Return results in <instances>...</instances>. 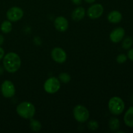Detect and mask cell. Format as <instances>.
<instances>
[{
    "mask_svg": "<svg viewBox=\"0 0 133 133\" xmlns=\"http://www.w3.org/2000/svg\"><path fill=\"white\" fill-rule=\"evenodd\" d=\"M4 56H5V51H4L3 48L0 46V61L3 58Z\"/></svg>",
    "mask_w": 133,
    "mask_h": 133,
    "instance_id": "cell-23",
    "label": "cell"
},
{
    "mask_svg": "<svg viewBox=\"0 0 133 133\" xmlns=\"http://www.w3.org/2000/svg\"><path fill=\"white\" fill-rule=\"evenodd\" d=\"M4 41H5V38L2 35H0V46L3 44Z\"/></svg>",
    "mask_w": 133,
    "mask_h": 133,
    "instance_id": "cell-25",
    "label": "cell"
},
{
    "mask_svg": "<svg viewBox=\"0 0 133 133\" xmlns=\"http://www.w3.org/2000/svg\"><path fill=\"white\" fill-rule=\"evenodd\" d=\"M104 12V8L101 4H92L87 10V15L90 19H97L102 16Z\"/></svg>",
    "mask_w": 133,
    "mask_h": 133,
    "instance_id": "cell-8",
    "label": "cell"
},
{
    "mask_svg": "<svg viewBox=\"0 0 133 133\" xmlns=\"http://www.w3.org/2000/svg\"><path fill=\"white\" fill-rule=\"evenodd\" d=\"M108 107L110 112L114 115H119L125 109V103L121 97L114 96L110 99Z\"/></svg>",
    "mask_w": 133,
    "mask_h": 133,
    "instance_id": "cell-3",
    "label": "cell"
},
{
    "mask_svg": "<svg viewBox=\"0 0 133 133\" xmlns=\"http://www.w3.org/2000/svg\"><path fill=\"white\" fill-rule=\"evenodd\" d=\"M61 88V81L55 77L47 79L44 84V89L47 93L53 94L58 92Z\"/></svg>",
    "mask_w": 133,
    "mask_h": 133,
    "instance_id": "cell-5",
    "label": "cell"
},
{
    "mask_svg": "<svg viewBox=\"0 0 133 133\" xmlns=\"http://www.w3.org/2000/svg\"><path fill=\"white\" fill-rule=\"evenodd\" d=\"M71 2L76 5H79L82 2V0H71Z\"/></svg>",
    "mask_w": 133,
    "mask_h": 133,
    "instance_id": "cell-24",
    "label": "cell"
},
{
    "mask_svg": "<svg viewBox=\"0 0 133 133\" xmlns=\"http://www.w3.org/2000/svg\"><path fill=\"white\" fill-rule=\"evenodd\" d=\"M86 10L82 6H78L76 9L74 10L71 14V18L74 21L79 22L83 19L84 17L85 16Z\"/></svg>",
    "mask_w": 133,
    "mask_h": 133,
    "instance_id": "cell-12",
    "label": "cell"
},
{
    "mask_svg": "<svg viewBox=\"0 0 133 133\" xmlns=\"http://www.w3.org/2000/svg\"><path fill=\"white\" fill-rule=\"evenodd\" d=\"M84 1H85V2L88 3L92 4V3H94L96 0H84Z\"/></svg>",
    "mask_w": 133,
    "mask_h": 133,
    "instance_id": "cell-26",
    "label": "cell"
},
{
    "mask_svg": "<svg viewBox=\"0 0 133 133\" xmlns=\"http://www.w3.org/2000/svg\"><path fill=\"white\" fill-rule=\"evenodd\" d=\"M125 123L129 127H133V107H131L125 112L123 118Z\"/></svg>",
    "mask_w": 133,
    "mask_h": 133,
    "instance_id": "cell-14",
    "label": "cell"
},
{
    "mask_svg": "<svg viewBox=\"0 0 133 133\" xmlns=\"http://www.w3.org/2000/svg\"><path fill=\"white\" fill-rule=\"evenodd\" d=\"M74 118L80 123H84L90 117V112L87 107L81 105H78L74 107L73 110Z\"/></svg>",
    "mask_w": 133,
    "mask_h": 133,
    "instance_id": "cell-4",
    "label": "cell"
},
{
    "mask_svg": "<svg viewBox=\"0 0 133 133\" xmlns=\"http://www.w3.org/2000/svg\"><path fill=\"white\" fill-rule=\"evenodd\" d=\"M12 29V25L11 22L9 20L4 21L1 25V32L5 34L9 33L11 32Z\"/></svg>",
    "mask_w": 133,
    "mask_h": 133,
    "instance_id": "cell-15",
    "label": "cell"
},
{
    "mask_svg": "<svg viewBox=\"0 0 133 133\" xmlns=\"http://www.w3.org/2000/svg\"><path fill=\"white\" fill-rule=\"evenodd\" d=\"M58 79H59L61 83L66 84V83H68L71 81V76L68 73H61L58 75Z\"/></svg>",
    "mask_w": 133,
    "mask_h": 133,
    "instance_id": "cell-18",
    "label": "cell"
},
{
    "mask_svg": "<svg viewBox=\"0 0 133 133\" xmlns=\"http://www.w3.org/2000/svg\"><path fill=\"white\" fill-rule=\"evenodd\" d=\"M127 57L131 61H133V48L129 51L128 53H127Z\"/></svg>",
    "mask_w": 133,
    "mask_h": 133,
    "instance_id": "cell-22",
    "label": "cell"
},
{
    "mask_svg": "<svg viewBox=\"0 0 133 133\" xmlns=\"http://www.w3.org/2000/svg\"><path fill=\"white\" fill-rule=\"evenodd\" d=\"M54 26L57 31L64 32L68 29L69 22L64 16H58L54 20Z\"/></svg>",
    "mask_w": 133,
    "mask_h": 133,
    "instance_id": "cell-10",
    "label": "cell"
},
{
    "mask_svg": "<svg viewBox=\"0 0 133 133\" xmlns=\"http://www.w3.org/2000/svg\"><path fill=\"white\" fill-rule=\"evenodd\" d=\"M51 57L55 62L62 64L67 59V54L66 51L61 48H55L51 51Z\"/></svg>",
    "mask_w": 133,
    "mask_h": 133,
    "instance_id": "cell-9",
    "label": "cell"
},
{
    "mask_svg": "<svg viewBox=\"0 0 133 133\" xmlns=\"http://www.w3.org/2000/svg\"><path fill=\"white\" fill-rule=\"evenodd\" d=\"M127 57L125 54H119L117 56L116 61L119 64H123L127 61Z\"/></svg>",
    "mask_w": 133,
    "mask_h": 133,
    "instance_id": "cell-21",
    "label": "cell"
},
{
    "mask_svg": "<svg viewBox=\"0 0 133 133\" xmlns=\"http://www.w3.org/2000/svg\"><path fill=\"white\" fill-rule=\"evenodd\" d=\"M1 92L3 96L5 98H11L16 94V88L14 84L9 80H5L3 82L1 86Z\"/></svg>",
    "mask_w": 133,
    "mask_h": 133,
    "instance_id": "cell-6",
    "label": "cell"
},
{
    "mask_svg": "<svg viewBox=\"0 0 133 133\" xmlns=\"http://www.w3.org/2000/svg\"><path fill=\"white\" fill-rule=\"evenodd\" d=\"M22 61L19 56L14 52H10L5 55L3 58V65L7 72L15 73L21 67Z\"/></svg>",
    "mask_w": 133,
    "mask_h": 133,
    "instance_id": "cell-1",
    "label": "cell"
},
{
    "mask_svg": "<svg viewBox=\"0 0 133 133\" xmlns=\"http://www.w3.org/2000/svg\"><path fill=\"white\" fill-rule=\"evenodd\" d=\"M133 44V40L131 37H126L122 42V48L125 49H129L131 48Z\"/></svg>",
    "mask_w": 133,
    "mask_h": 133,
    "instance_id": "cell-19",
    "label": "cell"
},
{
    "mask_svg": "<svg viewBox=\"0 0 133 133\" xmlns=\"http://www.w3.org/2000/svg\"><path fill=\"white\" fill-rule=\"evenodd\" d=\"M107 19L112 23H118L122 21V14L118 10H112L107 16Z\"/></svg>",
    "mask_w": 133,
    "mask_h": 133,
    "instance_id": "cell-13",
    "label": "cell"
},
{
    "mask_svg": "<svg viewBox=\"0 0 133 133\" xmlns=\"http://www.w3.org/2000/svg\"><path fill=\"white\" fill-rule=\"evenodd\" d=\"M16 112L18 115L24 119L32 118L35 115L36 109L35 105L29 101H23L16 107Z\"/></svg>",
    "mask_w": 133,
    "mask_h": 133,
    "instance_id": "cell-2",
    "label": "cell"
},
{
    "mask_svg": "<svg viewBox=\"0 0 133 133\" xmlns=\"http://www.w3.org/2000/svg\"><path fill=\"white\" fill-rule=\"evenodd\" d=\"M23 10L19 6H12L6 12V18L11 22H16L20 20L23 16Z\"/></svg>",
    "mask_w": 133,
    "mask_h": 133,
    "instance_id": "cell-7",
    "label": "cell"
},
{
    "mask_svg": "<svg viewBox=\"0 0 133 133\" xmlns=\"http://www.w3.org/2000/svg\"><path fill=\"white\" fill-rule=\"evenodd\" d=\"M109 125L111 131H117L118 129H119V127H120V122L118 118H111L109 120Z\"/></svg>",
    "mask_w": 133,
    "mask_h": 133,
    "instance_id": "cell-16",
    "label": "cell"
},
{
    "mask_svg": "<svg viewBox=\"0 0 133 133\" xmlns=\"http://www.w3.org/2000/svg\"><path fill=\"white\" fill-rule=\"evenodd\" d=\"M31 120L30 122V127L32 129V131L35 132H38L42 129V125L39 121L36 119H33L31 118Z\"/></svg>",
    "mask_w": 133,
    "mask_h": 133,
    "instance_id": "cell-17",
    "label": "cell"
},
{
    "mask_svg": "<svg viewBox=\"0 0 133 133\" xmlns=\"http://www.w3.org/2000/svg\"><path fill=\"white\" fill-rule=\"evenodd\" d=\"M125 31L122 27L114 29L110 34V39L113 43H118L123 40Z\"/></svg>",
    "mask_w": 133,
    "mask_h": 133,
    "instance_id": "cell-11",
    "label": "cell"
},
{
    "mask_svg": "<svg viewBox=\"0 0 133 133\" xmlns=\"http://www.w3.org/2000/svg\"><path fill=\"white\" fill-rule=\"evenodd\" d=\"M88 127L89 129L92 130V131H95V130L98 129L99 124L97 123V122H96V121L91 120L88 122Z\"/></svg>",
    "mask_w": 133,
    "mask_h": 133,
    "instance_id": "cell-20",
    "label": "cell"
}]
</instances>
